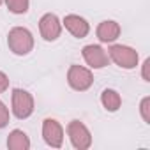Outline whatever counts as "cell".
Segmentation results:
<instances>
[{"label":"cell","mask_w":150,"mask_h":150,"mask_svg":"<svg viewBox=\"0 0 150 150\" xmlns=\"http://www.w3.org/2000/svg\"><path fill=\"white\" fill-rule=\"evenodd\" d=\"M7 44H9V48H11L13 53H16V55H27L34 48V39H32V34L27 28L16 27V28H13L9 32Z\"/></svg>","instance_id":"cell-1"},{"label":"cell","mask_w":150,"mask_h":150,"mask_svg":"<svg viewBox=\"0 0 150 150\" xmlns=\"http://www.w3.org/2000/svg\"><path fill=\"white\" fill-rule=\"evenodd\" d=\"M108 57L120 67L124 69H132L136 67L138 64V53L129 48V46H120V44H115L108 50Z\"/></svg>","instance_id":"cell-2"},{"label":"cell","mask_w":150,"mask_h":150,"mask_svg":"<svg viewBox=\"0 0 150 150\" xmlns=\"http://www.w3.org/2000/svg\"><path fill=\"white\" fill-rule=\"evenodd\" d=\"M67 81L74 90L83 92V90L90 88V85L94 81V76L88 69H85L81 65H71V69L67 72Z\"/></svg>","instance_id":"cell-3"},{"label":"cell","mask_w":150,"mask_h":150,"mask_svg":"<svg viewBox=\"0 0 150 150\" xmlns=\"http://www.w3.org/2000/svg\"><path fill=\"white\" fill-rule=\"evenodd\" d=\"M34 111V99L28 92L21 88L13 90V113L18 118H27Z\"/></svg>","instance_id":"cell-4"},{"label":"cell","mask_w":150,"mask_h":150,"mask_svg":"<svg viewBox=\"0 0 150 150\" xmlns=\"http://www.w3.org/2000/svg\"><path fill=\"white\" fill-rule=\"evenodd\" d=\"M67 134H69L72 145L76 146V148H80V150L88 148L90 143H92V138H90L88 129H87L80 120H72V122L67 125Z\"/></svg>","instance_id":"cell-5"},{"label":"cell","mask_w":150,"mask_h":150,"mask_svg":"<svg viewBox=\"0 0 150 150\" xmlns=\"http://www.w3.org/2000/svg\"><path fill=\"white\" fill-rule=\"evenodd\" d=\"M42 136H44V141L53 146V148H60L62 146V139H64V131H62V125L53 120V118H46L44 124H42Z\"/></svg>","instance_id":"cell-6"},{"label":"cell","mask_w":150,"mask_h":150,"mask_svg":"<svg viewBox=\"0 0 150 150\" xmlns=\"http://www.w3.org/2000/svg\"><path fill=\"white\" fill-rule=\"evenodd\" d=\"M83 58L94 69H101V67L108 65V60H110L108 53L101 46H96V44H88L83 48Z\"/></svg>","instance_id":"cell-7"},{"label":"cell","mask_w":150,"mask_h":150,"mask_svg":"<svg viewBox=\"0 0 150 150\" xmlns=\"http://www.w3.org/2000/svg\"><path fill=\"white\" fill-rule=\"evenodd\" d=\"M39 30H41V35H42L46 41H55V39H58L62 27H60L58 18L50 13V14H44V16L41 18V21H39Z\"/></svg>","instance_id":"cell-8"},{"label":"cell","mask_w":150,"mask_h":150,"mask_svg":"<svg viewBox=\"0 0 150 150\" xmlns=\"http://www.w3.org/2000/svg\"><path fill=\"white\" fill-rule=\"evenodd\" d=\"M64 25H65V28H67L74 37H78V39H83V37L88 34V30H90L88 23H87L83 18L76 16V14H69V16H65Z\"/></svg>","instance_id":"cell-9"},{"label":"cell","mask_w":150,"mask_h":150,"mask_svg":"<svg viewBox=\"0 0 150 150\" xmlns=\"http://www.w3.org/2000/svg\"><path fill=\"white\" fill-rule=\"evenodd\" d=\"M120 35V27L117 21H103L97 27V37L101 42H113Z\"/></svg>","instance_id":"cell-10"},{"label":"cell","mask_w":150,"mask_h":150,"mask_svg":"<svg viewBox=\"0 0 150 150\" xmlns=\"http://www.w3.org/2000/svg\"><path fill=\"white\" fill-rule=\"evenodd\" d=\"M7 146L11 150H27L30 146V141L27 138V134L23 131H13L9 134V139H7Z\"/></svg>","instance_id":"cell-11"},{"label":"cell","mask_w":150,"mask_h":150,"mask_svg":"<svg viewBox=\"0 0 150 150\" xmlns=\"http://www.w3.org/2000/svg\"><path fill=\"white\" fill-rule=\"evenodd\" d=\"M101 101H103V106H104L108 111H117V110L120 108V104H122L120 96H118L115 90H110V88H106V90L103 92Z\"/></svg>","instance_id":"cell-12"},{"label":"cell","mask_w":150,"mask_h":150,"mask_svg":"<svg viewBox=\"0 0 150 150\" xmlns=\"http://www.w3.org/2000/svg\"><path fill=\"white\" fill-rule=\"evenodd\" d=\"M6 2H7L9 11L14 14H23L28 9V0H6Z\"/></svg>","instance_id":"cell-13"},{"label":"cell","mask_w":150,"mask_h":150,"mask_svg":"<svg viewBox=\"0 0 150 150\" xmlns=\"http://www.w3.org/2000/svg\"><path fill=\"white\" fill-rule=\"evenodd\" d=\"M7 122H9V111H7V108L4 106V103L0 101V129L6 127Z\"/></svg>","instance_id":"cell-14"},{"label":"cell","mask_w":150,"mask_h":150,"mask_svg":"<svg viewBox=\"0 0 150 150\" xmlns=\"http://www.w3.org/2000/svg\"><path fill=\"white\" fill-rule=\"evenodd\" d=\"M148 104H150V99H148V97H145V99L141 101V115H143V120H145L146 124H150V113H148Z\"/></svg>","instance_id":"cell-15"},{"label":"cell","mask_w":150,"mask_h":150,"mask_svg":"<svg viewBox=\"0 0 150 150\" xmlns=\"http://www.w3.org/2000/svg\"><path fill=\"white\" fill-rule=\"evenodd\" d=\"M7 87H9V80H7V76H6L4 72H0V94L6 92Z\"/></svg>","instance_id":"cell-16"},{"label":"cell","mask_w":150,"mask_h":150,"mask_svg":"<svg viewBox=\"0 0 150 150\" xmlns=\"http://www.w3.org/2000/svg\"><path fill=\"white\" fill-rule=\"evenodd\" d=\"M143 65H145V69H143V78L148 81L150 78H148V72H146V69H148V65H150V60H145V64H143Z\"/></svg>","instance_id":"cell-17"},{"label":"cell","mask_w":150,"mask_h":150,"mask_svg":"<svg viewBox=\"0 0 150 150\" xmlns=\"http://www.w3.org/2000/svg\"><path fill=\"white\" fill-rule=\"evenodd\" d=\"M0 4H4V0H0Z\"/></svg>","instance_id":"cell-18"}]
</instances>
